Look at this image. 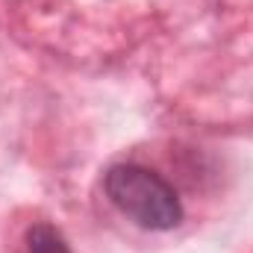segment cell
<instances>
[{
  "label": "cell",
  "instance_id": "obj_1",
  "mask_svg": "<svg viewBox=\"0 0 253 253\" xmlns=\"http://www.w3.org/2000/svg\"><path fill=\"white\" fill-rule=\"evenodd\" d=\"M109 203L141 230L168 233L183 224V200L177 189L156 171L138 162H118L103 174Z\"/></svg>",
  "mask_w": 253,
  "mask_h": 253
},
{
  "label": "cell",
  "instance_id": "obj_2",
  "mask_svg": "<svg viewBox=\"0 0 253 253\" xmlns=\"http://www.w3.org/2000/svg\"><path fill=\"white\" fill-rule=\"evenodd\" d=\"M27 253H71L65 239L47 224H36L27 233Z\"/></svg>",
  "mask_w": 253,
  "mask_h": 253
}]
</instances>
